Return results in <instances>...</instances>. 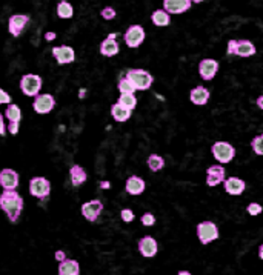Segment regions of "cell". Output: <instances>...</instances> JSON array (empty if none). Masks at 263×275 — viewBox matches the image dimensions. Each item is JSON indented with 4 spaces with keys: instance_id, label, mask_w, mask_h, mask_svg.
Wrapping results in <instances>:
<instances>
[{
    "instance_id": "cell-1",
    "label": "cell",
    "mask_w": 263,
    "mask_h": 275,
    "mask_svg": "<svg viewBox=\"0 0 263 275\" xmlns=\"http://www.w3.org/2000/svg\"><path fill=\"white\" fill-rule=\"evenodd\" d=\"M23 199L17 191H3L0 194V208L6 214L9 221L16 223L23 211Z\"/></svg>"
},
{
    "instance_id": "cell-2",
    "label": "cell",
    "mask_w": 263,
    "mask_h": 275,
    "mask_svg": "<svg viewBox=\"0 0 263 275\" xmlns=\"http://www.w3.org/2000/svg\"><path fill=\"white\" fill-rule=\"evenodd\" d=\"M125 77L131 82L134 90H139V91L150 90L152 82H154L152 75L145 70H130L128 73H126Z\"/></svg>"
},
{
    "instance_id": "cell-3",
    "label": "cell",
    "mask_w": 263,
    "mask_h": 275,
    "mask_svg": "<svg viewBox=\"0 0 263 275\" xmlns=\"http://www.w3.org/2000/svg\"><path fill=\"white\" fill-rule=\"evenodd\" d=\"M211 152L219 163H229L236 157V148L228 142H216L211 146Z\"/></svg>"
},
{
    "instance_id": "cell-4",
    "label": "cell",
    "mask_w": 263,
    "mask_h": 275,
    "mask_svg": "<svg viewBox=\"0 0 263 275\" xmlns=\"http://www.w3.org/2000/svg\"><path fill=\"white\" fill-rule=\"evenodd\" d=\"M20 90L28 97H37L42 90V77L37 74H25L20 78Z\"/></svg>"
},
{
    "instance_id": "cell-5",
    "label": "cell",
    "mask_w": 263,
    "mask_h": 275,
    "mask_svg": "<svg viewBox=\"0 0 263 275\" xmlns=\"http://www.w3.org/2000/svg\"><path fill=\"white\" fill-rule=\"evenodd\" d=\"M197 238L202 244H209L211 241L219 238V228L216 223L209 220L197 224Z\"/></svg>"
},
{
    "instance_id": "cell-6",
    "label": "cell",
    "mask_w": 263,
    "mask_h": 275,
    "mask_svg": "<svg viewBox=\"0 0 263 275\" xmlns=\"http://www.w3.org/2000/svg\"><path fill=\"white\" fill-rule=\"evenodd\" d=\"M51 192V183L45 177H33L29 180V194L33 197H37L40 200H45Z\"/></svg>"
},
{
    "instance_id": "cell-7",
    "label": "cell",
    "mask_w": 263,
    "mask_h": 275,
    "mask_svg": "<svg viewBox=\"0 0 263 275\" xmlns=\"http://www.w3.org/2000/svg\"><path fill=\"white\" fill-rule=\"evenodd\" d=\"M145 37H146L145 29L140 25H131L123 34L125 43L128 48H139L143 43Z\"/></svg>"
},
{
    "instance_id": "cell-8",
    "label": "cell",
    "mask_w": 263,
    "mask_h": 275,
    "mask_svg": "<svg viewBox=\"0 0 263 275\" xmlns=\"http://www.w3.org/2000/svg\"><path fill=\"white\" fill-rule=\"evenodd\" d=\"M56 108V99L51 94H38L34 97L33 110L37 114H48Z\"/></svg>"
},
{
    "instance_id": "cell-9",
    "label": "cell",
    "mask_w": 263,
    "mask_h": 275,
    "mask_svg": "<svg viewBox=\"0 0 263 275\" xmlns=\"http://www.w3.org/2000/svg\"><path fill=\"white\" fill-rule=\"evenodd\" d=\"M53 57L57 60L58 65H68L73 63L75 60V53L71 46L68 45H62V46H54L53 48Z\"/></svg>"
},
{
    "instance_id": "cell-10",
    "label": "cell",
    "mask_w": 263,
    "mask_h": 275,
    "mask_svg": "<svg viewBox=\"0 0 263 275\" xmlns=\"http://www.w3.org/2000/svg\"><path fill=\"white\" fill-rule=\"evenodd\" d=\"M219 73V62L214 60V58H203L199 63V74L203 80H212L216 74Z\"/></svg>"
},
{
    "instance_id": "cell-11",
    "label": "cell",
    "mask_w": 263,
    "mask_h": 275,
    "mask_svg": "<svg viewBox=\"0 0 263 275\" xmlns=\"http://www.w3.org/2000/svg\"><path fill=\"white\" fill-rule=\"evenodd\" d=\"M137 248H139V252L142 254V257L152 258V257L157 255L159 244H157V241L154 240V237H151V235H146V237L139 240Z\"/></svg>"
},
{
    "instance_id": "cell-12",
    "label": "cell",
    "mask_w": 263,
    "mask_h": 275,
    "mask_svg": "<svg viewBox=\"0 0 263 275\" xmlns=\"http://www.w3.org/2000/svg\"><path fill=\"white\" fill-rule=\"evenodd\" d=\"M29 22V17L25 16V14H14L9 17V20H8V31L11 33L13 37H19L22 33H23V29L25 26L28 25Z\"/></svg>"
},
{
    "instance_id": "cell-13",
    "label": "cell",
    "mask_w": 263,
    "mask_h": 275,
    "mask_svg": "<svg viewBox=\"0 0 263 275\" xmlns=\"http://www.w3.org/2000/svg\"><path fill=\"white\" fill-rule=\"evenodd\" d=\"M103 211V203L100 200H91L82 204V215L88 221H95Z\"/></svg>"
},
{
    "instance_id": "cell-14",
    "label": "cell",
    "mask_w": 263,
    "mask_h": 275,
    "mask_svg": "<svg viewBox=\"0 0 263 275\" xmlns=\"http://www.w3.org/2000/svg\"><path fill=\"white\" fill-rule=\"evenodd\" d=\"M0 186L3 191H16L19 186V174L14 169H2L0 171Z\"/></svg>"
},
{
    "instance_id": "cell-15",
    "label": "cell",
    "mask_w": 263,
    "mask_h": 275,
    "mask_svg": "<svg viewBox=\"0 0 263 275\" xmlns=\"http://www.w3.org/2000/svg\"><path fill=\"white\" fill-rule=\"evenodd\" d=\"M192 6L189 0H165L163 2V11L168 14H183Z\"/></svg>"
},
{
    "instance_id": "cell-16",
    "label": "cell",
    "mask_w": 263,
    "mask_h": 275,
    "mask_svg": "<svg viewBox=\"0 0 263 275\" xmlns=\"http://www.w3.org/2000/svg\"><path fill=\"white\" fill-rule=\"evenodd\" d=\"M225 182V168L220 165H212L207 169V184L214 188Z\"/></svg>"
},
{
    "instance_id": "cell-17",
    "label": "cell",
    "mask_w": 263,
    "mask_h": 275,
    "mask_svg": "<svg viewBox=\"0 0 263 275\" xmlns=\"http://www.w3.org/2000/svg\"><path fill=\"white\" fill-rule=\"evenodd\" d=\"M115 37L117 34H110L108 37L105 38V40L100 43V54L105 55V57H114L119 54L120 48H119V43L115 42Z\"/></svg>"
},
{
    "instance_id": "cell-18",
    "label": "cell",
    "mask_w": 263,
    "mask_h": 275,
    "mask_svg": "<svg viewBox=\"0 0 263 275\" xmlns=\"http://www.w3.org/2000/svg\"><path fill=\"white\" fill-rule=\"evenodd\" d=\"M145 188H146L145 180L137 175H131L125 183V191L130 195H140V194H143Z\"/></svg>"
},
{
    "instance_id": "cell-19",
    "label": "cell",
    "mask_w": 263,
    "mask_h": 275,
    "mask_svg": "<svg viewBox=\"0 0 263 275\" xmlns=\"http://www.w3.org/2000/svg\"><path fill=\"white\" fill-rule=\"evenodd\" d=\"M223 184H225V191L229 195H242L246 188V183L242 179H239V177H229V179H225Z\"/></svg>"
},
{
    "instance_id": "cell-20",
    "label": "cell",
    "mask_w": 263,
    "mask_h": 275,
    "mask_svg": "<svg viewBox=\"0 0 263 275\" xmlns=\"http://www.w3.org/2000/svg\"><path fill=\"white\" fill-rule=\"evenodd\" d=\"M189 100L196 106H205L209 100V90L205 86H196L189 92Z\"/></svg>"
},
{
    "instance_id": "cell-21",
    "label": "cell",
    "mask_w": 263,
    "mask_h": 275,
    "mask_svg": "<svg viewBox=\"0 0 263 275\" xmlns=\"http://www.w3.org/2000/svg\"><path fill=\"white\" fill-rule=\"evenodd\" d=\"M58 275H80L79 261L66 258L62 263H58Z\"/></svg>"
},
{
    "instance_id": "cell-22",
    "label": "cell",
    "mask_w": 263,
    "mask_h": 275,
    "mask_svg": "<svg viewBox=\"0 0 263 275\" xmlns=\"http://www.w3.org/2000/svg\"><path fill=\"white\" fill-rule=\"evenodd\" d=\"M70 177H71V183H73L74 188H79V186H82L86 182V179H88L86 171L82 168V166H79V165L71 166Z\"/></svg>"
},
{
    "instance_id": "cell-23",
    "label": "cell",
    "mask_w": 263,
    "mask_h": 275,
    "mask_svg": "<svg viewBox=\"0 0 263 275\" xmlns=\"http://www.w3.org/2000/svg\"><path fill=\"white\" fill-rule=\"evenodd\" d=\"M256 46L249 40H237V48H236V55L239 57H251L256 54Z\"/></svg>"
},
{
    "instance_id": "cell-24",
    "label": "cell",
    "mask_w": 263,
    "mask_h": 275,
    "mask_svg": "<svg viewBox=\"0 0 263 275\" xmlns=\"http://www.w3.org/2000/svg\"><path fill=\"white\" fill-rule=\"evenodd\" d=\"M111 115L114 117V120H115V122L123 123V122H128V120H130L131 111L125 110V108H123L122 105L115 103V105H113V108H111Z\"/></svg>"
},
{
    "instance_id": "cell-25",
    "label": "cell",
    "mask_w": 263,
    "mask_h": 275,
    "mask_svg": "<svg viewBox=\"0 0 263 275\" xmlns=\"http://www.w3.org/2000/svg\"><path fill=\"white\" fill-rule=\"evenodd\" d=\"M151 20L155 26H168L171 23V17L167 11H163V9H155L151 14Z\"/></svg>"
},
{
    "instance_id": "cell-26",
    "label": "cell",
    "mask_w": 263,
    "mask_h": 275,
    "mask_svg": "<svg viewBox=\"0 0 263 275\" xmlns=\"http://www.w3.org/2000/svg\"><path fill=\"white\" fill-rule=\"evenodd\" d=\"M5 117L9 120V123H20L22 120V111H20V108H19L17 105L11 103V105H8V108L5 110Z\"/></svg>"
},
{
    "instance_id": "cell-27",
    "label": "cell",
    "mask_w": 263,
    "mask_h": 275,
    "mask_svg": "<svg viewBox=\"0 0 263 275\" xmlns=\"http://www.w3.org/2000/svg\"><path fill=\"white\" fill-rule=\"evenodd\" d=\"M57 16L60 18H71L74 16V8L70 2L62 0V2L57 3Z\"/></svg>"
},
{
    "instance_id": "cell-28",
    "label": "cell",
    "mask_w": 263,
    "mask_h": 275,
    "mask_svg": "<svg viewBox=\"0 0 263 275\" xmlns=\"http://www.w3.org/2000/svg\"><path fill=\"white\" fill-rule=\"evenodd\" d=\"M146 163H148V168L152 171V172H159L163 169V166H165V159L162 155L159 154H151L148 157V160H146Z\"/></svg>"
},
{
    "instance_id": "cell-29",
    "label": "cell",
    "mask_w": 263,
    "mask_h": 275,
    "mask_svg": "<svg viewBox=\"0 0 263 275\" xmlns=\"http://www.w3.org/2000/svg\"><path fill=\"white\" fill-rule=\"evenodd\" d=\"M117 103L122 105L125 110L132 111V110H135V106H137V99H135L134 94H125V95L119 97V102Z\"/></svg>"
},
{
    "instance_id": "cell-30",
    "label": "cell",
    "mask_w": 263,
    "mask_h": 275,
    "mask_svg": "<svg viewBox=\"0 0 263 275\" xmlns=\"http://www.w3.org/2000/svg\"><path fill=\"white\" fill-rule=\"evenodd\" d=\"M117 88H119L120 95H125V94H134V92H135L134 86L131 85V82H130L126 77L120 78V80H119V85H117Z\"/></svg>"
},
{
    "instance_id": "cell-31",
    "label": "cell",
    "mask_w": 263,
    "mask_h": 275,
    "mask_svg": "<svg viewBox=\"0 0 263 275\" xmlns=\"http://www.w3.org/2000/svg\"><path fill=\"white\" fill-rule=\"evenodd\" d=\"M251 148L257 155H263V134L256 135L251 142Z\"/></svg>"
},
{
    "instance_id": "cell-32",
    "label": "cell",
    "mask_w": 263,
    "mask_h": 275,
    "mask_svg": "<svg viewBox=\"0 0 263 275\" xmlns=\"http://www.w3.org/2000/svg\"><path fill=\"white\" fill-rule=\"evenodd\" d=\"M262 211H263V208H262L260 203H249V204L246 206V212H248L249 215H252V217H257V215H260Z\"/></svg>"
},
{
    "instance_id": "cell-33",
    "label": "cell",
    "mask_w": 263,
    "mask_h": 275,
    "mask_svg": "<svg viewBox=\"0 0 263 275\" xmlns=\"http://www.w3.org/2000/svg\"><path fill=\"white\" fill-rule=\"evenodd\" d=\"M140 221H142L143 226H146V228H150V226H154V224H155V217H154V215H152L151 212H145V214L142 215Z\"/></svg>"
},
{
    "instance_id": "cell-34",
    "label": "cell",
    "mask_w": 263,
    "mask_h": 275,
    "mask_svg": "<svg viewBox=\"0 0 263 275\" xmlns=\"http://www.w3.org/2000/svg\"><path fill=\"white\" fill-rule=\"evenodd\" d=\"M100 16H102V18H105V20H113L115 17V9H113L111 6H106L100 11Z\"/></svg>"
},
{
    "instance_id": "cell-35",
    "label": "cell",
    "mask_w": 263,
    "mask_h": 275,
    "mask_svg": "<svg viewBox=\"0 0 263 275\" xmlns=\"http://www.w3.org/2000/svg\"><path fill=\"white\" fill-rule=\"evenodd\" d=\"M120 217L125 223H131L134 220V212L131 209H122L120 212Z\"/></svg>"
},
{
    "instance_id": "cell-36",
    "label": "cell",
    "mask_w": 263,
    "mask_h": 275,
    "mask_svg": "<svg viewBox=\"0 0 263 275\" xmlns=\"http://www.w3.org/2000/svg\"><path fill=\"white\" fill-rule=\"evenodd\" d=\"M13 100H11V95H9L5 90L0 88V105H11Z\"/></svg>"
},
{
    "instance_id": "cell-37",
    "label": "cell",
    "mask_w": 263,
    "mask_h": 275,
    "mask_svg": "<svg viewBox=\"0 0 263 275\" xmlns=\"http://www.w3.org/2000/svg\"><path fill=\"white\" fill-rule=\"evenodd\" d=\"M236 48H237V40H234V38H231V40L228 42V55H236Z\"/></svg>"
},
{
    "instance_id": "cell-38",
    "label": "cell",
    "mask_w": 263,
    "mask_h": 275,
    "mask_svg": "<svg viewBox=\"0 0 263 275\" xmlns=\"http://www.w3.org/2000/svg\"><path fill=\"white\" fill-rule=\"evenodd\" d=\"M8 131H9V134L11 135H17L19 134V123H9L8 125Z\"/></svg>"
},
{
    "instance_id": "cell-39",
    "label": "cell",
    "mask_w": 263,
    "mask_h": 275,
    "mask_svg": "<svg viewBox=\"0 0 263 275\" xmlns=\"http://www.w3.org/2000/svg\"><path fill=\"white\" fill-rule=\"evenodd\" d=\"M5 117L2 115V112H0V135H5L6 134V128H5V122H3Z\"/></svg>"
},
{
    "instance_id": "cell-40",
    "label": "cell",
    "mask_w": 263,
    "mask_h": 275,
    "mask_svg": "<svg viewBox=\"0 0 263 275\" xmlns=\"http://www.w3.org/2000/svg\"><path fill=\"white\" fill-rule=\"evenodd\" d=\"M56 260H57L58 263H62L63 260H66V254H65L63 251H57V252H56Z\"/></svg>"
},
{
    "instance_id": "cell-41",
    "label": "cell",
    "mask_w": 263,
    "mask_h": 275,
    "mask_svg": "<svg viewBox=\"0 0 263 275\" xmlns=\"http://www.w3.org/2000/svg\"><path fill=\"white\" fill-rule=\"evenodd\" d=\"M256 105L259 106V110H262V111H263V95H260V97H259L257 102H256Z\"/></svg>"
},
{
    "instance_id": "cell-42",
    "label": "cell",
    "mask_w": 263,
    "mask_h": 275,
    "mask_svg": "<svg viewBox=\"0 0 263 275\" xmlns=\"http://www.w3.org/2000/svg\"><path fill=\"white\" fill-rule=\"evenodd\" d=\"M45 38H46V40H54L56 34H54V33H46V34H45Z\"/></svg>"
},
{
    "instance_id": "cell-43",
    "label": "cell",
    "mask_w": 263,
    "mask_h": 275,
    "mask_svg": "<svg viewBox=\"0 0 263 275\" xmlns=\"http://www.w3.org/2000/svg\"><path fill=\"white\" fill-rule=\"evenodd\" d=\"M259 257H260V260H263V244H260V248H259Z\"/></svg>"
},
{
    "instance_id": "cell-44",
    "label": "cell",
    "mask_w": 263,
    "mask_h": 275,
    "mask_svg": "<svg viewBox=\"0 0 263 275\" xmlns=\"http://www.w3.org/2000/svg\"><path fill=\"white\" fill-rule=\"evenodd\" d=\"M100 186H102V188H110L111 184H110L108 182H102V183H100Z\"/></svg>"
},
{
    "instance_id": "cell-45",
    "label": "cell",
    "mask_w": 263,
    "mask_h": 275,
    "mask_svg": "<svg viewBox=\"0 0 263 275\" xmlns=\"http://www.w3.org/2000/svg\"><path fill=\"white\" fill-rule=\"evenodd\" d=\"M177 275H191V272H188V271H180Z\"/></svg>"
}]
</instances>
